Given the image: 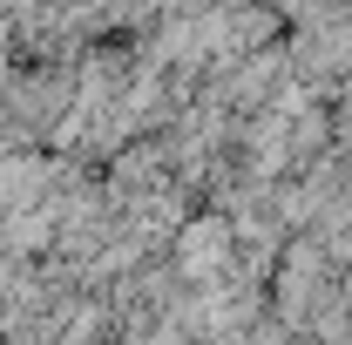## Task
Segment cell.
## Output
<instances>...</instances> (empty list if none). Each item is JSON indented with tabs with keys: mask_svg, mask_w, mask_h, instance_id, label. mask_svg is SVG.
<instances>
[{
	"mask_svg": "<svg viewBox=\"0 0 352 345\" xmlns=\"http://www.w3.org/2000/svg\"><path fill=\"white\" fill-rule=\"evenodd\" d=\"M170 271L183 278V285H217V278H230L237 271V230L223 223L217 210H197L183 230L170 237Z\"/></svg>",
	"mask_w": 352,
	"mask_h": 345,
	"instance_id": "1",
	"label": "cell"
}]
</instances>
